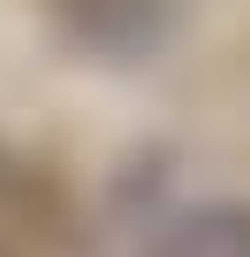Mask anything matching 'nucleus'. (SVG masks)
Wrapping results in <instances>:
<instances>
[{
    "mask_svg": "<svg viewBox=\"0 0 250 257\" xmlns=\"http://www.w3.org/2000/svg\"><path fill=\"white\" fill-rule=\"evenodd\" d=\"M162 257H250V210H203L169 237Z\"/></svg>",
    "mask_w": 250,
    "mask_h": 257,
    "instance_id": "1",
    "label": "nucleus"
},
{
    "mask_svg": "<svg viewBox=\"0 0 250 257\" xmlns=\"http://www.w3.org/2000/svg\"><path fill=\"white\" fill-rule=\"evenodd\" d=\"M61 7H68V14H81L95 34H102V21H108V14H129V21H135V0H61Z\"/></svg>",
    "mask_w": 250,
    "mask_h": 257,
    "instance_id": "2",
    "label": "nucleus"
}]
</instances>
